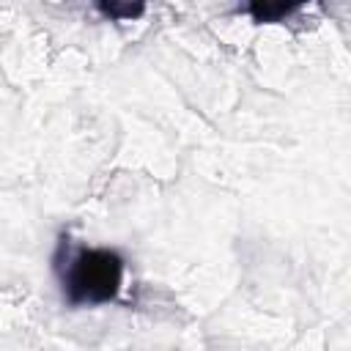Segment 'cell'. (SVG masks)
Returning <instances> with one entry per match:
<instances>
[{
  "mask_svg": "<svg viewBox=\"0 0 351 351\" xmlns=\"http://www.w3.org/2000/svg\"><path fill=\"white\" fill-rule=\"evenodd\" d=\"M52 269L60 285V296L71 310L101 307L118 299L123 288L126 261L112 247H85L58 241Z\"/></svg>",
  "mask_w": 351,
  "mask_h": 351,
  "instance_id": "1",
  "label": "cell"
},
{
  "mask_svg": "<svg viewBox=\"0 0 351 351\" xmlns=\"http://www.w3.org/2000/svg\"><path fill=\"white\" fill-rule=\"evenodd\" d=\"M302 8V3H250L241 11L250 14L255 22H280L291 14H296Z\"/></svg>",
  "mask_w": 351,
  "mask_h": 351,
  "instance_id": "2",
  "label": "cell"
},
{
  "mask_svg": "<svg viewBox=\"0 0 351 351\" xmlns=\"http://www.w3.org/2000/svg\"><path fill=\"white\" fill-rule=\"evenodd\" d=\"M96 11L101 16H107V19H112V22H123V19L143 16L145 5L143 3H115V0H110V3H96Z\"/></svg>",
  "mask_w": 351,
  "mask_h": 351,
  "instance_id": "3",
  "label": "cell"
}]
</instances>
